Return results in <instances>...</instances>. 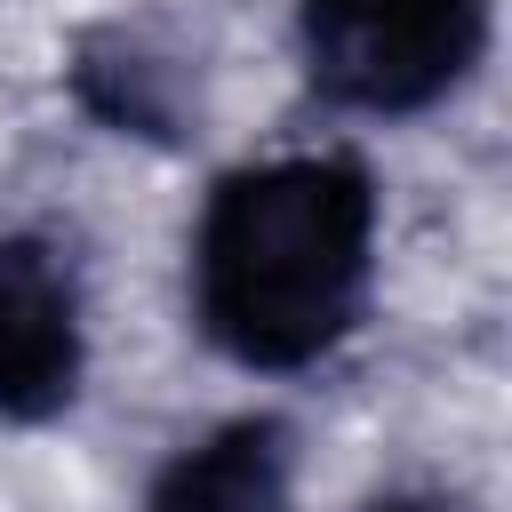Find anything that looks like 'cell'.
Returning a JSON list of instances; mask_svg holds the SVG:
<instances>
[{"label": "cell", "mask_w": 512, "mask_h": 512, "mask_svg": "<svg viewBox=\"0 0 512 512\" xmlns=\"http://www.w3.org/2000/svg\"><path fill=\"white\" fill-rule=\"evenodd\" d=\"M376 184L344 152H296L240 168L208 192L192 240L200 328L240 368H312L368 304Z\"/></svg>", "instance_id": "cell-1"}, {"label": "cell", "mask_w": 512, "mask_h": 512, "mask_svg": "<svg viewBox=\"0 0 512 512\" xmlns=\"http://www.w3.org/2000/svg\"><path fill=\"white\" fill-rule=\"evenodd\" d=\"M488 40V0H304L312 80L360 112L440 104Z\"/></svg>", "instance_id": "cell-2"}, {"label": "cell", "mask_w": 512, "mask_h": 512, "mask_svg": "<svg viewBox=\"0 0 512 512\" xmlns=\"http://www.w3.org/2000/svg\"><path fill=\"white\" fill-rule=\"evenodd\" d=\"M80 392V288L48 240L0 232V416L40 424Z\"/></svg>", "instance_id": "cell-3"}, {"label": "cell", "mask_w": 512, "mask_h": 512, "mask_svg": "<svg viewBox=\"0 0 512 512\" xmlns=\"http://www.w3.org/2000/svg\"><path fill=\"white\" fill-rule=\"evenodd\" d=\"M288 472H296L288 424L240 416V424H216L208 440L176 448L160 464L144 512H288Z\"/></svg>", "instance_id": "cell-4"}, {"label": "cell", "mask_w": 512, "mask_h": 512, "mask_svg": "<svg viewBox=\"0 0 512 512\" xmlns=\"http://www.w3.org/2000/svg\"><path fill=\"white\" fill-rule=\"evenodd\" d=\"M368 512H472V504H456V496H440V488H400V496H376Z\"/></svg>", "instance_id": "cell-5"}]
</instances>
